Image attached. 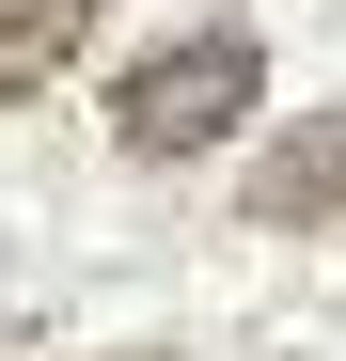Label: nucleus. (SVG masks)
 Here are the masks:
<instances>
[{
	"instance_id": "f257e3e1",
	"label": "nucleus",
	"mask_w": 346,
	"mask_h": 361,
	"mask_svg": "<svg viewBox=\"0 0 346 361\" xmlns=\"http://www.w3.org/2000/svg\"><path fill=\"white\" fill-rule=\"evenodd\" d=\"M252 94H268L252 32H173V47H142V63L110 79V142L126 157H205V142L252 126Z\"/></svg>"
},
{
	"instance_id": "f03ea898",
	"label": "nucleus",
	"mask_w": 346,
	"mask_h": 361,
	"mask_svg": "<svg viewBox=\"0 0 346 361\" xmlns=\"http://www.w3.org/2000/svg\"><path fill=\"white\" fill-rule=\"evenodd\" d=\"M252 220H268V235L346 220V110H315V126H283V142L252 157Z\"/></svg>"
},
{
	"instance_id": "7ed1b4c3",
	"label": "nucleus",
	"mask_w": 346,
	"mask_h": 361,
	"mask_svg": "<svg viewBox=\"0 0 346 361\" xmlns=\"http://www.w3.org/2000/svg\"><path fill=\"white\" fill-rule=\"evenodd\" d=\"M95 16H110V0H0V94H32V79H64Z\"/></svg>"
}]
</instances>
